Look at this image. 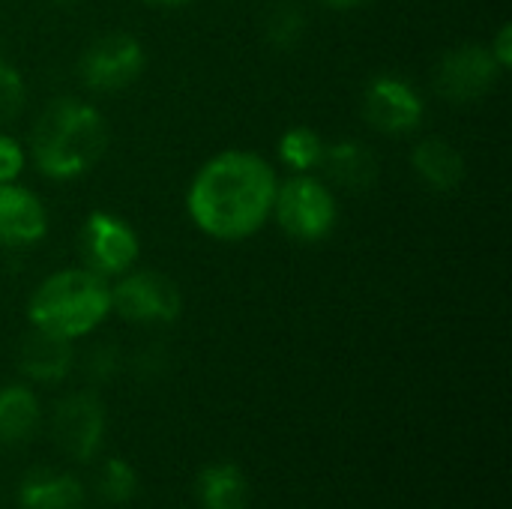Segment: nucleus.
Segmentation results:
<instances>
[{
    "mask_svg": "<svg viewBox=\"0 0 512 509\" xmlns=\"http://www.w3.org/2000/svg\"><path fill=\"white\" fill-rule=\"evenodd\" d=\"M363 117L372 129L384 135H408L420 129L426 117V102L399 75H375L363 93Z\"/></svg>",
    "mask_w": 512,
    "mask_h": 509,
    "instance_id": "9",
    "label": "nucleus"
},
{
    "mask_svg": "<svg viewBox=\"0 0 512 509\" xmlns=\"http://www.w3.org/2000/svg\"><path fill=\"white\" fill-rule=\"evenodd\" d=\"M24 102H27V87L21 72L0 57V126L12 123L24 111Z\"/></svg>",
    "mask_w": 512,
    "mask_h": 509,
    "instance_id": "21",
    "label": "nucleus"
},
{
    "mask_svg": "<svg viewBox=\"0 0 512 509\" xmlns=\"http://www.w3.org/2000/svg\"><path fill=\"white\" fill-rule=\"evenodd\" d=\"M414 174L435 192H456L465 183V156L444 138H423L411 150Z\"/></svg>",
    "mask_w": 512,
    "mask_h": 509,
    "instance_id": "14",
    "label": "nucleus"
},
{
    "mask_svg": "<svg viewBox=\"0 0 512 509\" xmlns=\"http://www.w3.org/2000/svg\"><path fill=\"white\" fill-rule=\"evenodd\" d=\"M489 51H492V57L498 60V66L507 72V69L512 66V27L510 24H501V27H498L495 39L489 42Z\"/></svg>",
    "mask_w": 512,
    "mask_h": 509,
    "instance_id": "23",
    "label": "nucleus"
},
{
    "mask_svg": "<svg viewBox=\"0 0 512 509\" xmlns=\"http://www.w3.org/2000/svg\"><path fill=\"white\" fill-rule=\"evenodd\" d=\"M138 492V477L129 462L123 459H108L102 474H99V495L108 504H126Z\"/></svg>",
    "mask_w": 512,
    "mask_h": 509,
    "instance_id": "20",
    "label": "nucleus"
},
{
    "mask_svg": "<svg viewBox=\"0 0 512 509\" xmlns=\"http://www.w3.org/2000/svg\"><path fill=\"white\" fill-rule=\"evenodd\" d=\"M336 186H342L351 195H363L378 183V159L363 141H336L327 144L324 162H321Z\"/></svg>",
    "mask_w": 512,
    "mask_h": 509,
    "instance_id": "13",
    "label": "nucleus"
},
{
    "mask_svg": "<svg viewBox=\"0 0 512 509\" xmlns=\"http://www.w3.org/2000/svg\"><path fill=\"white\" fill-rule=\"evenodd\" d=\"M147 66L144 45L132 33H105L93 39L81 60H78V78L93 93H114L126 90L141 78Z\"/></svg>",
    "mask_w": 512,
    "mask_h": 509,
    "instance_id": "5",
    "label": "nucleus"
},
{
    "mask_svg": "<svg viewBox=\"0 0 512 509\" xmlns=\"http://www.w3.org/2000/svg\"><path fill=\"white\" fill-rule=\"evenodd\" d=\"M276 174L249 150H225L207 159L189 183L186 210L198 231L213 240H246L258 234L276 198Z\"/></svg>",
    "mask_w": 512,
    "mask_h": 509,
    "instance_id": "1",
    "label": "nucleus"
},
{
    "mask_svg": "<svg viewBox=\"0 0 512 509\" xmlns=\"http://www.w3.org/2000/svg\"><path fill=\"white\" fill-rule=\"evenodd\" d=\"M24 165H27L24 147H21L12 135L0 132V186H3V183H15V180L21 177Z\"/></svg>",
    "mask_w": 512,
    "mask_h": 509,
    "instance_id": "22",
    "label": "nucleus"
},
{
    "mask_svg": "<svg viewBox=\"0 0 512 509\" xmlns=\"http://www.w3.org/2000/svg\"><path fill=\"white\" fill-rule=\"evenodd\" d=\"M72 360H75L72 339L54 336V333L36 330V327L21 342V351H18L21 372L27 378H33V381H42V384L63 381L69 375V369H72Z\"/></svg>",
    "mask_w": 512,
    "mask_h": 509,
    "instance_id": "12",
    "label": "nucleus"
},
{
    "mask_svg": "<svg viewBox=\"0 0 512 509\" xmlns=\"http://www.w3.org/2000/svg\"><path fill=\"white\" fill-rule=\"evenodd\" d=\"M48 234L45 204L18 183L0 186V246L24 249L36 246Z\"/></svg>",
    "mask_w": 512,
    "mask_h": 509,
    "instance_id": "11",
    "label": "nucleus"
},
{
    "mask_svg": "<svg viewBox=\"0 0 512 509\" xmlns=\"http://www.w3.org/2000/svg\"><path fill=\"white\" fill-rule=\"evenodd\" d=\"M51 3H54V6H72L75 0H51Z\"/></svg>",
    "mask_w": 512,
    "mask_h": 509,
    "instance_id": "27",
    "label": "nucleus"
},
{
    "mask_svg": "<svg viewBox=\"0 0 512 509\" xmlns=\"http://www.w3.org/2000/svg\"><path fill=\"white\" fill-rule=\"evenodd\" d=\"M54 441L75 462H90L105 435V411L93 393H72L54 408Z\"/></svg>",
    "mask_w": 512,
    "mask_h": 509,
    "instance_id": "10",
    "label": "nucleus"
},
{
    "mask_svg": "<svg viewBox=\"0 0 512 509\" xmlns=\"http://www.w3.org/2000/svg\"><path fill=\"white\" fill-rule=\"evenodd\" d=\"M111 309L132 324H174L183 297L180 288L156 270H126L111 288Z\"/></svg>",
    "mask_w": 512,
    "mask_h": 509,
    "instance_id": "7",
    "label": "nucleus"
},
{
    "mask_svg": "<svg viewBox=\"0 0 512 509\" xmlns=\"http://www.w3.org/2000/svg\"><path fill=\"white\" fill-rule=\"evenodd\" d=\"M144 3H150V6H165V9H174V6H186V3H192V0H144Z\"/></svg>",
    "mask_w": 512,
    "mask_h": 509,
    "instance_id": "26",
    "label": "nucleus"
},
{
    "mask_svg": "<svg viewBox=\"0 0 512 509\" xmlns=\"http://www.w3.org/2000/svg\"><path fill=\"white\" fill-rule=\"evenodd\" d=\"M501 75L504 69L492 57L489 45L468 42L450 48L435 66V93L453 105H471L480 102L486 93H492Z\"/></svg>",
    "mask_w": 512,
    "mask_h": 509,
    "instance_id": "8",
    "label": "nucleus"
},
{
    "mask_svg": "<svg viewBox=\"0 0 512 509\" xmlns=\"http://www.w3.org/2000/svg\"><path fill=\"white\" fill-rule=\"evenodd\" d=\"M111 372H114V354H111V348H99L93 354V360H90V375L93 378H108Z\"/></svg>",
    "mask_w": 512,
    "mask_h": 509,
    "instance_id": "24",
    "label": "nucleus"
},
{
    "mask_svg": "<svg viewBox=\"0 0 512 509\" xmlns=\"http://www.w3.org/2000/svg\"><path fill=\"white\" fill-rule=\"evenodd\" d=\"M315 3H321V6H327V9L345 12V9H357V6H363V3H369V0H315Z\"/></svg>",
    "mask_w": 512,
    "mask_h": 509,
    "instance_id": "25",
    "label": "nucleus"
},
{
    "mask_svg": "<svg viewBox=\"0 0 512 509\" xmlns=\"http://www.w3.org/2000/svg\"><path fill=\"white\" fill-rule=\"evenodd\" d=\"M276 225L297 243H321L333 234L339 204L327 183L312 174H294L276 186L273 213Z\"/></svg>",
    "mask_w": 512,
    "mask_h": 509,
    "instance_id": "4",
    "label": "nucleus"
},
{
    "mask_svg": "<svg viewBox=\"0 0 512 509\" xmlns=\"http://www.w3.org/2000/svg\"><path fill=\"white\" fill-rule=\"evenodd\" d=\"M324 153L327 141L309 126H291L279 138V162L294 174H312L315 168H321Z\"/></svg>",
    "mask_w": 512,
    "mask_h": 509,
    "instance_id": "18",
    "label": "nucleus"
},
{
    "mask_svg": "<svg viewBox=\"0 0 512 509\" xmlns=\"http://www.w3.org/2000/svg\"><path fill=\"white\" fill-rule=\"evenodd\" d=\"M198 498L204 509H246L249 486L237 465L216 462L198 474Z\"/></svg>",
    "mask_w": 512,
    "mask_h": 509,
    "instance_id": "16",
    "label": "nucleus"
},
{
    "mask_svg": "<svg viewBox=\"0 0 512 509\" xmlns=\"http://www.w3.org/2000/svg\"><path fill=\"white\" fill-rule=\"evenodd\" d=\"M111 312V285L87 267L51 273L30 297L27 318L36 330L81 339Z\"/></svg>",
    "mask_w": 512,
    "mask_h": 509,
    "instance_id": "3",
    "label": "nucleus"
},
{
    "mask_svg": "<svg viewBox=\"0 0 512 509\" xmlns=\"http://www.w3.org/2000/svg\"><path fill=\"white\" fill-rule=\"evenodd\" d=\"M306 12L294 0H279L264 18V39L279 51H294L306 36Z\"/></svg>",
    "mask_w": 512,
    "mask_h": 509,
    "instance_id": "19",
    "label": "nucleus"
},
{
    "mask_svg": "<svg viewBox=\"0 0 512 509\" xmlns=\"http://www.w3.org/2000/svg\"><path fill=\"white\" fill-rule=\"evenodd\" d=\"M108 150V123L99 108L60 96L42 108L30 129V159L48 180L84 177Z\"/></svg>",
    "mask_w": 512,
    "mask_h": 509,
    "instance_id": "2",
    "label": "nucleus"
},
{
    "mask_svg": "<svg viewBox=\"0 0 512 509\" xmlns=\"http://www.w3.org/2000/svg\"><path fill=\"white\" fill-rule=\"evenodd\" d=\"M18 501H21V509H81L84 489L69 474L36 468L24 477Z\"/></svg>",
    "mask_w": 512,
    "mask_h": 509,
    "instance_id": "15",
    "label": "nucleus"
},
{
    "mask_svg": "<svg viewBox=\"0 0 512 509\" xmlns=\"http://www.w3.org/2000/svg\"><path fill=\"white\" fill-rule=\"evenodd\" d=\"M39 405L27 387L0 390V444H21L36 432Z\"/></svg>",
    "mask_w": 512,
    "mask_h": 509,
    "instance_id": "17",
    "label": "nucleus"
},
{
    "mask_svg": "<svg viewBox=\"0 0 512 509\" xmlns=\"http://www.w3.org/2000/svg\"><path fill=\"white\" fill-rule=\"evenodd\" d=\"M78 252L87 270L102 279H117L135 267L141 243L129 222L114 213L93 210L78 231Z\"/></svg>",
    "mask_w": 512,
    "mask_h": 509,
    "instance_id": "6",
    "label": "nucleus"
}]
</instances>
